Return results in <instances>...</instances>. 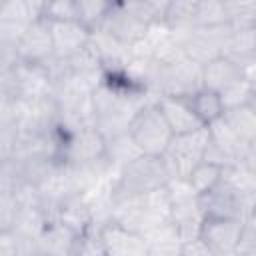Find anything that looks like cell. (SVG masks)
<instances>
[{
  "label": "cell",
  "mask_w": 256,
  "mask_h": 256,
  "mask_svg": "<svg viewBox=\"0 0 256 256\" xmlns=\"http://www.w3.org/2000/svg\"><path fill=\"white\" fill-rule=\"evenodd\" d=\"M110 222L140 236H146L148 232L172 222V200L168 186L114 202Z\"/></svg>",
  "instance_id": "1"
},
{
  "label": "cell",
  "mask_w": 256,
  "mask_h": 256,
  "mask_svg": "<svg viewBox=\"0 0 256 256\" xmlns=\"http://www.w3.org/2000/svg\"><path fill=\"white\" fill-rule=\"evenodd\" d=\"M172 174L162 156L142 154L112 178V202L148 194L168 186Z\"/></svg>",
  "instance_id": "2"
},
{
  "label": "cell",
  "mask_w": 256,
  "mask_h": 256,
  "mask_svg": "<svg viewBox=\"0 0 256 256\" xmlns=\"http://www.w3.org/2000/svg\"><path fill=\"white\" fill-rule=\"evenodd\" d=\"M52 94V80L44 66L18 62L0 70V100L34 102Z\"/></svg>",
  "instance_id": "3"
},
{
  "label": "cell",
  "mask_w": 256,
  "mask_h": 256,
  "mask_svg": "<svg viewBox=\"0 0 256 256\" xmlns=\"http://www.w3.org/2000/svg\"><path fill=\"white\" fill-rule=\"evenodd\" d=\"M128 134L132 136L136 146L142 150V154H148V156H162L174 138L164 114L160 112L158 104L152 100L146 102L136 112V116L130 122Z\"/></svg>",
  "instance_id": "4"
},
{
  "label": "cell",
  "mask_w": 256,
  "mask_h": 256,
  "mask_svg": "<svg viewBox=\"0 0 256 256\" xmlns=\"http://www.w3.org/2000/svg\"><path fill=\"white\" fill-rule=\"evenodd\" d=\"M210 142V132L208 128H202L198 132L192 134H182V136H174L168 150L162 154L172 180L174 178H182L188 180V176L192 174V170L204 162L206 156V148Z\"/></svg>",
  "instance_id": "5"
},
{
  "label": "cell",
  "mask_w": 256,
  "mask_h": 256,
  "mask_svg": "<svg viewBox=\"0 0 256 256\" xmlns=\"http://www.w3.org/2000/svg\"><path fill=\"white\" fill-rule=\"evenodd\" d=\"M100 28L112 34L122 44H126L128 48H132L148 36L150 24L140 14L136 2H112Z\"/></svg>",
  "instance_id": "6"
},
{
  "label": "cell",
  "mask_w": 256,
  "mask_h": 256,
  "mask_svg": "<svg viewBox=\"0 0 256 256\" xmlns=\"http://www.w3.org/2000/svg\"><path fill=\"white\" fill-rule=\"evenodd\" d=\"M106 158V138L96 126H86L70 132L60 152V164L88 166Z\"/></svg>",
  "instance_id": "7"
},
{
  "label": "cell",
  "mask_w": 256,
  "mask_h": 256,
  "mask_svg": "<svg viewBox=\"0 0 256 256\" xmlns=\"http://www.w3.org/2000/svg\"><path fill=\"white\" fill-rule=\"evenodd\" d=\"M246 222L230 218L204 216L200 226V238L212 250L214 256H238V244Z\"/></svg>",
  "instance_id": "8"
},
{
  "label": "cell",
  "mask_w": 256,
  "mask_h": 256,
  "mask_svg": "<svg viewBox=\"0 0 256 256\" xmlns=\"http://www.w3.org/2000/svg\"><path fill=\"white\" fill-rule=\"evenodd\" d=\"M230 34H232L230 24L210 26V28H194L184 42L186 56L190 60L198 62L200 66H206L208 62H212L224 54V46H226Z\"/></svg>",
  "instance_id": "9"
},
{
  "label": "cell",
  "mask_w": 256,
  "mask_h": 256,
  "mask_svg": "<svg viewBox=\"0 0 256 256\" xmlns=\"http://www.w3.org/2000/svg\"><path fill=\"white\" fill-rule=\"evenodd\" d=\"M16 56H18V62L34 64V66H44L54 56L50 20L40 18L30 24V28L24 32V36L16 44Z\"/></svg>",
  "instance_id": "10"
},
{
  "label": "cell",
  "mask_w": 256,
  "mask_h": 256,
  "mask_svg": "<svg viewBox=\"0 0 256 256\" xmlns=\"http://www.w3.org/2000/svg\"><path fill=\"white\" fill-rule=\"evenodd\" d=\"M52 28V42H54V56L70 60L84 48H88L92 32L82 26L78 20L68 22H50Z\"/></svg>",
  "instance_id": "11"
},
{
  "label": "cell",
  "mask_w": 256,
  "mask_h": 256,
  "mask_svg": "<svg viewBox=\"0 0 256 256\" xmlns=\"http://www.w3.org/2000/svg\"><path fill=\"white\" fill-rule=\"evenodd\" d=\"M160 112L164 114L170 130L174 136H182V134H192L198 132L202 128H206L198 116L194 114L188 98H178V96H162L156 100Z\"/></svg>",
  "instance_id": "12"
},
{
  "label": "cell",
  "mask_w": 256,
  "mask_h": 256,
  "mask_svg": "<svg viewBox=\"0 0 256 256\" xmlns=\"http://www.w3.org/2000/svg\"><path fill=\"white\" fill-rule=\"evenodd\" d=\"M90 46L98 54V58L102 62V68H104V74L124 72V68H126L128 60H130V48L126 44H122L120 40H116L106 30L98 28V30L92 32Z\"/></svg>",
  "instance_id": "13"
},
{
  "label": "cell",
  "mask_w": 256,
  "mask_h": 256,
  "mask_svg": "<svg viewBox=\"0 0 256 256\" xmlns=\"http://www.w3.org/2000/svg\"><path fill=\"white\" fill-rule=\"evenodd\" d=\"M108 256H148L144 236L130 232L114 222L98 230Z\"/></svg>",
  "instance_id": "14"
},
{
  "label": "cell",
  "mask_w": 256,
  "mask_h": 256,
  "mask_svg": "<svg viewBox=\"0 0 256 256\" xmlns=\"http://www.w3.org/2000/svg\"><path fill=\"white\" fill-rule=\"evenodd\" d=\"M42 256H74L80 236L60 222H50L38 236Z\"/></svg>",
  "instance_id": "15"
},
{
  "label": "cell",
  "mask_w": 256,
  "mask_h": 256,
  "mask_svg": "<svg viewBox=\"0 0 256 256\" xmlns=\"http://www.w3.org/2000/svg\"><path fill=\"white\" fill-rule=\"evenodd\" d=\"M56 222L68 226L78 236L92 232L94 230V218H92V208H90L88 196L86 194H74L72 198H68L58 208Z\"/></svg>",
  "instance_id": "16"
},
{
  "label": "cell",
  "mask_w": 256,
  "mask_h": 256,
  "mask_svg": "<svg viewBox=\"0 0 256 256\" xmlns=\"http://www.w3.org/2000/svg\"><path fill=\"white\" fill-rule=\"evenodd\" d=\"M246 72L244 68H240L238 64H234L232 60L220 56L212 62H208L206 66H202V82L204 88L212 90V92H222L224 88H228L230 84H234L236 80L244 78Z\"/></svg>",
  "instance_id": "17"
},
{
  "label": "cell",
  "mask_w": 256,
  "mask_h": 256,
  "mask_svg": "<svg viewBox=\"0 0 256 256\" xmlns=\"http://www.w3.org/2000/svg\"><path fill=\"white\" fill-rule=\"evenodd\" d=\"M148 256H182L184 240L174 222H168L144 236Z\"/></svg>",
  "instance_id": "18"
},
{
  "label": "cell",
  "mask_w": 256,
  "mask_h": 256,
  "mask_svg": "<svg viewBox=\"0 0 256 256\" xmlns=\"http://www.w3.org/2000/svg\"><path fill=\"white\" fill-rule=\"evenodd\" d=\"M196 2L198 0H172L168 2L164 24L174 32L176 38L186 42L188 34L196 28Z\"/></svg>",
  "instance_id": "19"
},
{
  "label": "cell",
  "mask_w": 256,
  "mask_h": 256,
  "mask_svg": "<svg viewBox=\"0 0 256 256\" xmlns=\"http://www.w3.org/2000/svg\"><path fill=\"white\" fill-rule=\"evenodd\" d=\"M224 58L232 60L240 68H246L254 64L256 58V28L250 30H232L226 46H224Z\"/></svg>",
  "instance_id": "20"
},
{
  "label": "cell",
  "mask_w": 256,
  "mask_h": 256,
  "mask_svg": "<svg viewBox=\"0 0 256 256\" xmlns=\"http://www.w3.org/2000/svg\"><path fill=\"white\" fill-rule=\"evenodd\" d=\"M140 156H142V150L136 146V142L132 140V136L128 132L106 140V160L112 166L114 174H118L124 166H128L130 162H134Z\"/></svg>",
  "instance_id": "21"
},
{
  "label": "cell",
  "mask_w": 256,
  "mask_h": 256,
  "mask_svg": "<svg viewBox=\"0 0 256 256\" xmlns=\"http://www.w3.org/2000/svg\"><path fill=\"white\" fill-rule=\"evenodd\" d=\"M188 102L194 110V114L198 116V120L208 128L212 126L216 120H220L224 116V106L220 100L218 92H212L208 88H200L198 92H194L192 96H188Z\"/></svg>",
  "instance_id": "22"
},
{
  "label": "cell",
  "mask_w": 256,
  "mask_h": 256,
  "mask_svg": "<svg viewBox=\"0 0 256 256\" xmlns=\"http://www.w3.org/2000/svg\"><path fill=\"white\" fill-rule=\"evenodd\" d=\"M222 118L248 144L256 140V108L254 106L248 104V106H240L234 110H226Z\"/></svg>",
  "instance_id": "23"
},
{
  "label": "cell",
  "mask_w": 256,
  "mask_h": 256,
  "mask_svg": "<svg viewBox=\"0 0 256 256\" xmlns=\"http://www.w3.org/2000/svg\"><path fill=\"white\" fill-rule=\"evenodd\" d=\"M224 172H226L224 166L204 160V162H200V164L192 170V174L188 176V184L192 186V190H194L198 196H202V194L210 192V190L224 178Z\"/></svg>",
  "instance_id": "24"
},
{
  "label": "cell",
  "mask_w": 256,
  "mask_h": 256,
  "mask_svg": "<svg viewBox=\"0 0 256 256\" xmlns=\"http://www.w3.org/2000/svg\"><path fill=\"white\" fill-rule=\"evenodd\" d=\"M48 224H50V220L40 206H20L12 232L38 238Z\"/></svg>",
  "instance_id": "25"
},
{
  "label": "cell",
  "mask_w": 256,
  "mask_h": 256,
  "mask_svg": "<svg viewBox=\"0 0 256 256\" xmlns=\"http://www.w3.org/2000/svg\"><path fill=\"white\" fill-rule=\"evenodd\" d=\"M228 24L226 2L222 0H198L196 2V28L224 26Z\"/></svg>",
  "instance_id": "26"
},
{
  "label": "cell",
  "mask_w": 256,
  "mask_h": 256,
  "mask_svg": "<svg viewBox=\"0 0 256 256\" xmlns=\"http://www.w3.org/2000/svg\"><path fill=\"white\" fill-rule=\"evenodd\" d=\"M112 2H102V0H76L78 8V22L86 26L90 32L98 30L104 24V18L110 10Z\"/></svg>",
  "instance_id": "27"
},
{
  "label": "cell",
  "mask_w": 256,
  "mask_h": 256,
  "mask_svg": "<svg viewBox=\"0 0 256 256\" xmlns=\"http://www.w3.org/2000/svg\"><path fill=\"white\" fill-rule=\"evenodd\" d=\"M226 14H228V24L232 30L256 28V2L226 0Z\"/></svg>",
  "instance_id": "28"
},
{
  "label": "cell",
  "mask_w": 256,
  "mask_h": 256,
  "mask_svg": "<svg viewBox=\"0 0 256 256\" xmlns=\"http://www.w3.org/2000/svg\"><path fill=\"white\" fill-rule=\"evenodd\" d=\"M220 100H222V106H224V112L226 110H234V108H240V106H248L250 104V84L244 78L236 80L234 84H230L228 88H224L220 92Z\"/></svg>",
  "instance_id": "29"
},
{
  "label": "cell",
  "mask_w": 256,
  "mask_h": 256,
  "mask_svg": "<svg viewBox=\"0 0 256 256\" xmlns=\"http://www.w3.org/2000/svg\"><path fill=\"white\" fill-rule=\"evenodd\" d=\"M44 18L50 20V22L78 20L76 0H54V2H46V6H44Z\"/></svg>",
  "instance_id": "30"
},
{
  "label": "cell",
  "mask_w": 256,
  "mask_h": 256,
  "mask_svg": "<svg viewBox=\"0 0 256 256\" xmlns=\"http://www.w3.org/2000/svg\"><path fill=\"white\" fill-rule=\"evenodd\" d=\"M20 204L14 192H0V232H8L14 228Z\"/></svg>",
  "instance_id": "31"
},
{
  "label": "cell",
  "mask_w": 256,
  "mask_h": 256,
  "mask_svg": "<svg viewBox=\"0 0 256 256\" xmlns=\"http://www.w3.org/2000/svg\"><path fill=\"white\" fill-rule=\"evenodd\" d=\"M238 256H256V220L244 224L242 238L238 244Z\"/></svg>",
  "instance_id": "32"
},
{
  "label": "cell",
  "mask_w": 256,
  "mask_h": 256,
  "mask_svg": "<svg viewBox=\"0 0 256 256\" xmlns=\"http://www.w3.org/2000/svg\"><path fill=\"white\" fill-rule=\"evenodd\" d=\"M182 256H214V254H212V250L204 244V240L198 236V238H194V240L184 242Z\"/></svg>",
  "instance_id": "33"
},
{
  "label": "cell",
  "mask_w": 256,
  "mask_h": 256,
  "mask_svg": "<svg viewBox=\"0 0 256 256\" xmlns=\"http://www.w3.org/2000/svg\"><path fill=\"white\" fill-rule=\"evenodd\" d=\"M0 256H18L16 234L12 230L0 232Z\"/></svg>",
  "instance_id": "34"
},
{
  "label": "cell",
  "mask_w": 256,
  "mask_h": 256,
  "mask_svg": "<svg viewBox=\"0 0 256 256\" xmlns=\"http://www.w3.org/2000/svg\"><path fill=\"white\" fill-rule=\"evenodd\" d=\"M240 168H242L244 172H248L250 176L256 178V140L250 144L248 152L244 154V158H242V162H240Z\"/></svg>",
  "instance_id": "35"
},
{
  "label": "cell",
  "mask_w": 256,
  "mask_h": 256,
  "mask_svg": "<svg viewBox=\"0 0 256 256\" xmlns=\"http://www.w3.org/2000/svg\"><path fill=\"white\" fill-rule=\"evenodd\" d=\"M246 80L250 84V106L256 108V64L246 68Z\"/></svg>",
  "instance_id": "36"
},
{
  "label": "cell",
  "mask_w": 256,
  "mask_h": 256,
  "mask_svg": "<svg viewBox=\"0 0 256 256\" xmlns=\"http://www.w3.org/2000/svg\"><path fill=\"white\" fill-rule=\"evenodd\" d=\"M254 64H256V58H254Z\"/></svg>",
  "instance_id": "37"
}]
</instances>
